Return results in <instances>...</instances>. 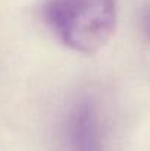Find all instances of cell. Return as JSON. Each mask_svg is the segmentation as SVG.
Instances as JSON below:
<instances>
[{"label":"cell","instance_id":"1","mask_svg":"<svg viewBox=\"0 0 150 151\" xmlns=\"http://www.w3.org/2000/svg\"><path fill=\"white\" fill-rule=\"evenodd\" d=\"M41 16L66 49L93 56L115 35L118 6L116 0H46Z\"/></svg>","mask_w":150,"mask_h":151},{"label":"cell","instance_id":"2","mask_svg":"<svg viewBox=\"0 0 150 151\" xmlns=\"http://www.w3.org/2000/svg\"><path fill=\"white\" fill-rule=\"evenodd\" d=\"M68 141L71 151H101L99 122L93 104L80 101L68 119Z\"/></svg>","mask_w":150,"mask_h":151}]
</instances>
